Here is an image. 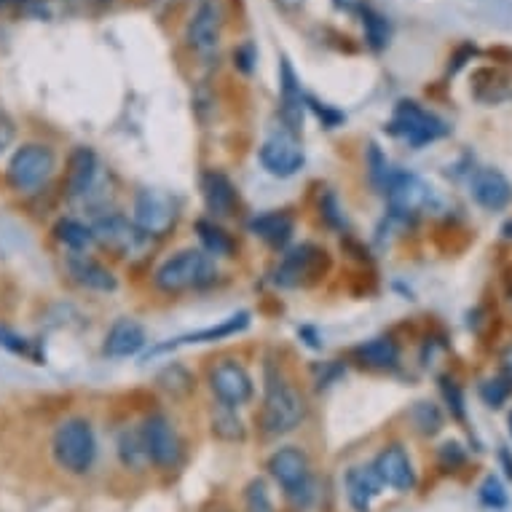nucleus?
<instances>
[{"label": "nucleus", "mask_w": 512, "mask_h": 512, "mask_svg": "<svg viewBox=\"0 0 512 512\" xmlns=\"http://www.w3.org/2000/svg\"><path fill=\"white\" fill-rule=\"evenodd\" d=\"M306 419V400L277 370H266V397H263L261 424L266 435H287Z\"/></svg>", "instance_id": "1"}, {"label": "nucleus", "mask_w": 512, "mask_h": 512, "mask_svg": "<svg viewBox=\"0 0 512 512\" xmlns=\"http://www.w3.org/2000/svg\"><path fill=\"white\" fill-rule=\"evenodd\" d=\"M218 269L207 252L202 250H180L172 258L161 263L156 271V287L161 293H188L215 282Z\"/></svg>", "instance_id": "2"}, {"label": "nucleus", "mask_w": 512, "mask_h": 512, "mask_svg": "<svg viewBox=\"0 0 512 512\" xmlns=\"http://www.w3.org/2000/svg\"><path fill=\"white\" fill-rule=\"evenodd\" d=\"M54 459L70 475H86L97 459V437L86 419H65L51 440Z\"/></svg>", "instance_id": "3"}, {"label": "nucleus", "mask_w": 512, "mask_h": 512, "mask_svg": "<svg viewBox=\"0 0 512 512\" xmlns=\"http://www.w3.org/2000/svg\"><path fill=\"white\" fill-rule=\"evenodd\" d=\"M269 475L277 480V486L285 491L287 502L306 510L314 502V478H311L309 456L301 448H279L269 459Z\"/></svg>", "instance_id": "4"}, {"label": "nucleus", "mask_w": 512, "mask_h": 512, "mask_svg": "<svg viewBox=\"0 0 512 512\" xmlns=\"http://www.w3.org/2000/svg\"><path fill=\"white\" fill-rule=\"evenodd\" d=\"M389 132L421 148V145L435 143V140L448 135V124L443 118H437L435 113H429L427 108H421L419 102L403 100L389 121Z\"/></svg>", "instance_id": "5"}, {"label": "nucleus", "mask_w": 512, "mask_h": 512, "mask_svg": "<svg viewBox=\"0 0 512 512\" xmlns=\"http://www.w3.org/2000/svg\"><path fill=\"white\" fill-rule=\"evenodd\" d=\"M54 151H51L49 145H22L9 161V183L11 188H17L22 194H33L38 191L46 180L54 172Z\"/></svg>", "instance_id": "6"}, {"label": "nucleus", "mask_w": 512, "mask_h": 512, "mask_svg": "<svg viewBox=\"0 0 512 512\" xmlns=\"http://www.w3.org/2000/svg\"><path fill=\"white\" fill-rule=\"evenodd\" d=\"M180 218V202L167 191L145 188L135 199V226L148 239L151 236H167L177 226Z\"/></svg>", "instance_id": "7"}, {"label": "nucleus", "mask_w": 512, "mask_h": 512, "mask_svg": "<svg viewBox=\"0 0 512 512\" xmlns=\"http://www.w3.org/2000/svg\"><path fill=\"white\" fill-rule=\"evenodd\" d=\"M330 269L328 252L317 244H301L287 252L282 263L274 271V282L282 287H301L317 282Z\"/></svg>", "instance_id": "8"}, {"label": "nucleus", "mask_w": 512, "mask_h": 512, "mask_svg": "<svg viewBox=\"0 0 512 512\" xmlns=\"http://www.w3.org/2000/svg\"><path fill=\"white\" fill-rule=\"evenodd\" d=\"M384 194H387V202L392 207L395 215L400 218H413V215H421L424 210L432 207L435 202V194L421 177L411 175V172H395L389 175L387 185H384Z\"/></svg>", "instance_id": "9"}, {"label": "nucleus", "mask_w": 512, "mask_h": 512, "mask_svg": "<svg viewBox=\"0 0 512 512\" xmlns=\"http://www.w3.org/2000/svg\"><path fill=\"white\" fill-rule=\"evenodd\" d=\"M210 389L212 395L218 397V403L228 405V408L250 403L252 392H255L250 373L236 360H223L210 370Z\"/></svg>", "instance_id": "10"}, {"label": "nucleus", "mask_w": 512, "mask_h": 512, "mask_svg": "<svg viewBox=\"0 0 512 512\" xmlns=\"http://www.w3.org/2000/svg\"><path fill=\"white\" fill-rule=\"evenodd\" d=\"M261 164L263 169L274 177H293L301 172V167L306 164V156H303V148L298 143V135L293 132H277L271 135L266 143L261 145Z\"/></svg>", "instance_id": "11"}, {"label": "nucleus", "mask_w": 512, "mask_h": 512, "mask_svg": "<svg viewBox=\"0 0 512 512\" xmlns=\"http://www.w3.org/2000/svg\"><path fill=\"white\" fill-rule=\"evenodd\" d=\"M92 234L94 242L100 244V247H105L113 255H121V258L132 255V252H137L148 242V236L135 223H129L124 215H105V218L94 223Z\"/></svg>", "instance_id": "12"}, {"label": "nucleus", "mask_w": 512, "mask_h": 512, "mask_svg": "<svg viewBox=\"0 0 512 512\" xmlns=\"http://www.w3.org/2000/svg\"><path fill=\"white\" fill-rule=\"evenodd\" d=\"M223 35V9L218 0H202L185 27V41L196 54H212Z\"/></svg>", "instance_id": "13"}, {"label": "nucleus", "mask_w": 512, "mask_h": 512, "mask_svg": "<svg viewBox=\"0 0 512 512\" xmlns=\"http://www.w3.org/2000/svg\"><path fill=\"white\" fill-rule=\"evenodd\" d=\"M143 437L148 445V456L156 467H164V470L175 467L180 459V437L164 413H151L143 421Z\"/></svg>", "instance_id": "14"}, {"label": "nucleus", "mask_w": 512, "mask_h": 512, "mask_svg": "<svg viewBox=\"0 0 512 512\" xmlns=\"http://www.w3.org/2000/svg\"><path fill=\"white\" fill-rule=\"evenodd\" d=\"M378 480L395 491H411L416 486V470H413L411 456L405 454L403 445H389L373 462Z\"/></svg>", "instance_id": "15"}, {"label": "nucleus", "mask_w": 512, "mask_h": 512, "mask_svg": "<svg viewBox=\"0 0 512 512\" xmlns=\"http://www.w3.org/2000/svg\"><path fill=\"white\" fill-rule=\"evenodd\" d=\"M279 92H282V100H279V118H282V124H285L287 132L298 135L303 129L306 97H303L301 84H298V76H295L290 59H282V65H279Z\"/></svg>", "instance_id": "16"}, {"label": "nucleus", "mask_w": 512, "mask_h": 512, "mask_svg": "<svg viewBox=\"0 0 512 512\" xmlns=\"http://www.w3.org/2000/svg\"><path fill=\"white\" fill-rule=\"evenodd\" d=\"M100 183V159L92 148H76L68 161V196L70 199H86L94 194Z\"/></svg>", "instance_id": "17"}, {"label": "nucleus", "mask_w": 512, "mask_h": 512, "mask_svg": "<svg viewBox=\"0 0 512 512\" xmlns=\"http://www.w3.org/2000/svg\"><path fill=\"white\" fill-rule=\"evenodd\" d=\"M470 188L472 196H475V202H478L483 210L499 212L512 202L510 180H507L502 172H496V169H478V172L472 175Z\"/></svg>", "instance_id": "18"}, {"label": "nucleus", "mask_w": 512, "mask_h": 512, "mask_svg": "<svg viewBox=\"0 0 512 512\" xmlns=\"http://www.w3.org/2000/svg\"><path fill=\"white\" fill-rule=\"evenodd\" d=\"M202 196L207 210L215 215V218H228L234 215L236 204H239V194H236L234 183L226 172L220 169H207L202 175Z\"/></svg>", "instance_id": "19"}, {"label": "nucleus", "mask_w": 512, "mask_h": 512, "mask_svg": "<svg viewBox=\"0 0 512 512\" xmlns=\"http://www.w3.org/2000/svg\"><path fill=\"white\" fill-rule=\"evenodd\" d=\"M145 344H148V338H145V330L140 322L118 319L108 330V336H105V349L102 352L113 357V360H124V357H132V354L140 352Z\"/></svg>", "instance_id": "20"}, {"label": "nucleus", "mask_w": 512, "mask_h": 512, "mask_svg": "<svg viewBox=\"0 0 512 512\" xmlns=\"http://www.w3.org/2000/svg\"><path fill=\"white\" fill-rule=\"evenodd\" d=\"M384 483L378 480L373 464L370 467H352L346 475V491H349V502L357 512H370V502L381 494Z\"/></svg>", "instance_id": "21"}, {"label": "nucleus", "mask_w": 512, "mask_h": 512, "mask_svg": "<svg viewBox=\"0 0 512 512\" xmlns=\"http://www.w3.org/2000/svg\"><path fill=\"white\" fill-rule=\"evenodd\" d=\"M250 325V314L242 311V314H234V317H228L226 322H220V325H212V328H204L199 333H188V336H180L175 341H169V344H161L153 349V354L167 352V349H177V346L185 344H207V341H220V338L236 336V333H242L244 328Z\"/></svg>", "instance_id": "22"}, {"label": "nucleus", "mask_w": 512, "mask_h": 512, "mask_svg": "<svg viewBox=\"0 0 512 512\" xmlns=\"http://www.w3.org/2000/svg\"><path fill=\"white\" fill-rule=\"evenodd\" d=\"M293 218L287 212H266L250 220V234L263 239L271 247H285L293 236Z\"/></svg>", "instance_id": "23"}, {"label": "nucleus", "mask_w": 512, "mask_h": 512, "mask_svg": "<svg viewBox=\"0 0 512 512\" xmlns=\"http://www.w3.org/2000/svg\"><path fill=\"white\" fill-rule=\"evenodd\" d=\"M118 459L124 464L126 470L143 472L148 464H151V456H148V445H145L143 427H126L121 429L118 435Z\"/></svg>", "instance_id": "24"}, {"label": "nucleus", "mask_w": 512, "mask_h": 512, "mask_svg": "<svg viewBox=\"0 0 512 512\" xmlns=\"http://www.w3.org/2000/svg\"><path fill=\"white\" fill-rule=\"evenodd\" d=\"M354 360L376 370L395 368L400 362V346L392 338H373V341H365L354 349Z\"/></svg>", "instance_id": "25"}, {"label": "nucleus", "mask_w": 512, "mask_h": 512, "mask_svg": "<svg viewBox=\"0 0 512 512\" xmlns=\"http://www.w3.org/2000/svg\"><path fill=\"white\" fill-rule=\"evenodd\" d=\"M70 274H73L78 285L89 287V290H100V293H110L118 285L113 271H108L102 263L92 261V258H73L70 261Z\"/></svg>", "instance_id": "26"}, {"label": "nucleus", "mask_w": 512, "mask_h": 512, "mask_svg": "<svg viewBox=\"0 0 512 512\" xmlns=\"http://www.w3.org/2000/svg\"><path fill=\"white\" fill-rule=\"evenodd\" d=\"M212 435L226 440V443H242L247 437V427L244 421L239 419L236 408H228V405H218L212 411Z\"/></svg>", "instance_id": "27"}, {"label": "nucleus", "mask_w": 512, "mask_h": 512, "mask_svg": "<svg viewBox=\"0 0 512 512\" xmlns=\"http://www.w3.org/2000/svg\"><path fill=\"white\" fill-rule=\"evenodd\" d=\"M196 234L202 239L207 255H220V258H231V255H234V239H231L218 223H212V220H199V223H196Z\"/></svg>", "instance_id": "28"}, {"label": "nucleus", "mask_w": 512, "mask_h": 512, "mask_svg": "<svg viewBox=\"0 0 512 512\" xmlns=\"http://www.w3.org/2000/svg\"><path fill=\"white\" fill-rule=\"evenodd\" d=\"M156 381H159V387L164 389L167 395L177 397V400L194 392V376H191V370L183 368V365H177V362H172V365H167V368L161 370Z\"/></svg>", "instance_id": "29"}, {"label": "nucleus", "mask_w": 512, "mask_h": 512, "mask_svg": "<svg viewBox=\"0 0 512 512\" xmlns=\"http://www.w3.org/2000/svg\"><path fill=\"white\" fill-rule=\"evenodd\" d=\"M362 27H365V41L373 51H381L389 46V38H392V27H389L387 17L384 14H378L376 9H365L360 14Z\"/></svg>", "instance_id": "30"}, {"label": "nucleus", "mask_w": 512, "mask_h": 512, "mask_svg": "<svg viewBox=\"0 0 512 512\" xmlns=\"http://www.w3.org/2000/svg\"><path fill=\"white\" fill-rule=\"evenodd\" d=\"M54 236H57V242H62L65 247H70V250H86V247L94 242L92 228L73 218L59 220L57 226H54Z\"/></svg>", "instance_id": "31"}, {"label": "nucleus", "mask_w": 512, "mask_h": 512, "mask_svg": "<svg viewBox=\"0 0 512 512\" xmlns=\"http://www.w3.org/2000/svg\"><path fill=\"white\" fill-rule=\"evenodd\" d=\"M411 421L421 435H437L443 427V413L432 403H416L411 411Z\"/></svg>", "instance_id": "32"}, {"label": "nucleus", "mask_w": 512, "mask_h": 512, "mask_svg": "<svg viewBox=\"0 0 512 512\" xmlns=\"http://www.w3.org/2000/svg\"><path fill=\"white\" fill-rule=\"evenodd\" d=\"M244 507H247V512H274L269 486L261 478L252 480L247 491H244Z\"/></svg>", "instance_id": "33"}, {"label": "nucleus", "mask_w": 512, "mask_h": 512, "mask_svg": "<svg viewBox=\"0 0 512 512\" xmlns=\"http://www.w3.org/2000/svg\"><path fill=\"white\" fill-rule=\"evenodd\" d=\"M512 384L507 378H488L486 384L480 387V397L486 400V405L491 408H502V403L510 397Z\"/></svg>", "instance_id": "34"}, {"label": "nucleus", "mask_w": 512, "mask_h": 512, "mask_svg": "<svg viewBox=\"0 0 512 512\" xmlns=\"http://www.w3.org/2000/svg\"><path fill=\"white\" fill-rule=\"evenodd\" d=\"M480 499L486 507H494V510H502L507 507V494H504L502 483L496 478H486L483 480V486H480Z\"/></svg>", "instance_id": "35"}, {"label": "nucleus", "mask_w": 512, "mask_h": 512, "mask_svg": "<svg viewBox=\"0 0 512 512\" xmlns=\"http://www.w3.org/2000/svg\"><path fill=\"white\" fill-rule=\"evenodd\" d=\"M306 105L317 113L322 126H328V129H336V126L344 121V113H341V110H333L330 105H322V102H317L314 97H306Z\"/></svg>", "instance_id": "36"}, {"label": "nucleus", "mask_w": 512, "mask_h": 512, "mask_svg": "<svg viewBox=\"0 0 512 512\" xmlns=\"http://www.w3.org/2000/svg\"><path fill=\"white\" fill-rule=\"evenodd\" d=\"M443 395H445V403H448V408L454 411L456 419H464V397H462V389L456 387L451 378H443Z\"/></svg>", "instance_id": "37"}, {"label": "nucleus", "mask_w": 512, "mask_h": 512, "mask_svg": "<svg viewBox=\"0 0 512 512\" xmlns=\"http://www.w3.org/2000/svg\"><path fill=\"white\" fill-rule=\"evenodd\" d=\"M319 210H322V215H325V220H328L330 226H336V228L346 226L344 212H341V207H338V199L333 194H325V199L319 202Z\"/></svg>", "instance_id": "38"}, {"label": "nucleus", "mask_w": 512, "mask_h": 512, "mask_svg": "<svg viewBox=\"0 0 512 512\" xmlns=\"http://www.w3.org/2000/svg\"><path fill=\"white\" fill-rule=\"evenodd\" d=\"M0 346H6V349L14 354H25V357H33V360H38V357L30 352V341H27V338L14 336V333L6 328H0Z\"/></svg>", "instance_id": "39"}, {"label": "nucleus", "mask_w": 512, "mask_h": 512, "mask_svg": "<svg viewBox=\"0 0 512 512\" xmlns=\"http://www.w3.org/2000/svg\"><path fill=\"white\" fill-rule=\"evenodd\" d=\"M255 62H258V54H255V46H252V43H242V46H236V51H234L236 68L242 70V73H252Z\"/></svg>", "instance_id": "40"}, {"label": "nucleus", "mask_w": 512, "mask_h": 512, "mask_svg": "<svg viewBox=\"0 0 512 512\" xmlns=\"http://www.w3.org/2000/svg\"><path fill=\"white\" fill-rule=\"evenodd\" d=\"M440 464L448 467V470H454L459 464H464V451L459 443H445L440 445Z\"/></svg>", "instance_id": "41"}, {"label": "nucleus", "mask_w": 512, "mask_h": 512, "mask_svg": "<svg viewBox=\"0 0 512 512\" xmlns=\"http://www.w3.org/2000/svg\"><path fill=\"white\" fill-rule=\"evenodd\" d=\"M472 57H475V46H470V43H467V46H462V49L456 51L454 65L448 68V73H451V76H454V73H459V70L467 65V59H472Z\"/></svg>", "instance_id": "42"}, {"label": "nucleus", "mask_w": 512, "mask_h": 512, "mask_svg": "<svg viewBox=\"0 0 512 512\" xmlns=\"http://www.w3.org/2000/svg\"><path fill=\"white\" fill-rule=\"evenodd\" d=\"M333 6L344 14H362L368 9V0H333Z\"/></svg>", "instance_id": "43"}, {"label": "nucleus", "mask_w": 512, "mask_h": 512, "mask_svg": "<svg viewBox=\"0 0 512 512\" xmlns=\"http://www.w3.org/2000/svg\"><path fill=\"white\" fill-rule=\"evenodd\" d=\"M14 140V124H11L9 118L0 113V153L6 151Z\"/></svg>", "instance_id": "44"}, {"label": "nucleus", "mask_w": 512, "mask_h": 512, "mask_svg": "<svg viewBox=\"0 0 512 512\" xmlns=\"http://www.w3.org/2000/svg\"><path fill=\"white\" fill-rule=\"evenodd\" d=\"M277 3L279 11H285V14H298V11L306 6V0H274Z\"/></svg>", "instance_id": "45"}, {"label": "nucleus", "mask_w": 512, "mask_h": 512, "mask_svg": "<svg viewBox=\"0 0 512 512\" xmlns=\"http://www.w3.org/2000/svg\"><path fill=\"white\" fill-rule=\"evenodd\" d=\"M502 373H504V378H507V381H510V384H512V344L504 346V352H502Z\"/></svg>", "instance_id": "46"}, {"label": "nucleus", "mask_w": 512, "mask_h": 512, "mask_svg": "<svg viewBox=\"0 0 512 512\" xmlns=\"http://www.w3.org/2000/svg\"><path fill=\"white\" fill-rule=\"evenodd\" d=\"M499 459H502L504 472H507V478H512V459H510V451H502V454H499Z\"/></svg>", "instance_id": "47"}, {"label": "nucleus", "mask_w": 512, "mask_h": 512, "mask_svg": "<svg viewBox=\"0 0 512 512\" xmlns=\"http://www.w3.org/2000/svg\"><path fill=\"white\" fill-rule=\"evenodd\" d=\"M502 234L507 236V239H512V220H507V223H504V226H502Z\"/></svg>", "instance_id": "48"}, {"label": "nucleus", "mask_w": 512, "mask_h": 512, "mask_svg": "<svg viewBox=\"0 0 512 512\" xmlns=\"http://www.w3.org/2000/svg\"><path fill=\"white\" fill-rule=\"evenodd\" d=\"M6 3H14V0H0V6H6Z\"/></svg>", "instance_id": "49"}, {"label": "nucleus", "mask_w": 512, "mask_h": 512, "mask_svg": "<svg viewBox=\"0 0 512 512\" xmlns=\"http://www.w3.org/2000/svg\"><path fill=\"white\" fill-rule=\"evenodd\" d=\"M510 435H512V413H510Z\"/></svg>", "instance_id": "50"}, {"label": "nucleus", "mask_w": 512, "mask_h": 512, "mask_svg": "<svg viewBox=\"0 0 512 512\" xmlns=\"http://www.w3.org/2000/svg\"><path fill=\"white\" fill-rule=\"evenodd\" d=\"M97 3H110V0H97Z\"/></svg>", "instance_id": "51"}]
</instances>
